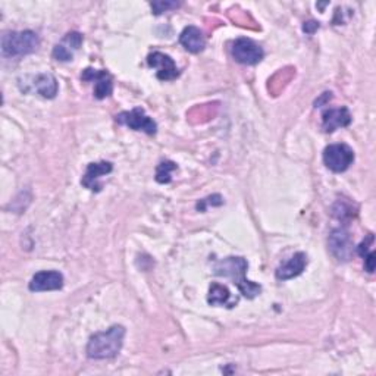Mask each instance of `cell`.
Listing matches in <instances>:
<instances>
[{
  "label": "cell",
  "instance_id": "3957f363",
  "mask_svg": "<svg viewBox=\"0 0 376 376\" xmlns=\"http://www.w3.org/2000/svg\"><path fill=\"white\" fill-rule=\"evenodd\" d=\"M40 46L39 36L34 31H8L2 36V53L8 58H18L34 53Z\"/></svg>",
  "mask_w": 376,
  "mask_h": 376
},
{
  "label": "cell",
  "instance_id": "6da1fadb",
  "mask_svg": "<svg viewBox=\"0 0 376 376\" xmlns=\"http://www.w3.org/2000/svg\"><path fill=\"white\" fill-rule=\"evenodd\" d=\"M248 269V264L244 257H226L224 260L216 261L213 268L215 275L225 277L232 279L234 286L240 290V293L246 299H255L261 293V287L246 278V272Z\"/></svg>",
  "mask_w": 376,
  "mask_h": 376
},
{
  "label": "cell",
  "instance_id": "ba28073f",
  "mask_svg": "<svg viewBox=\"0 0 376 376\" xmlns=\"http://www.w3.org/2000/svg\"><path fill=\"white\" fill-rule=\"evenodd\" d=\"M81 79L84 81H95V97L99 100H103L109 97L113 91L112 75L108 71H99L93 68H87L83 71Z\"/></svg>",
  "mask_w": 376,
  "mask_h": 376
},
{
  "label": "cell",
  "instance_id": "52a82bcc",
  "mask_svg": "<svg viewBox=\"0 0 376 376\" xmlns=\"http://www.w3.org/2000/svg\"><path fill=\"white\" fill-rule=\"evenodd\" d=\"M147 63L150 68L156 70V75L161 81H172L178 75L179 71L169 55H165L162 52H153L147 56Z\"/></svg>",
  "mask_w": 376,
  "mask_h": 376
},
{
  "label": "cell",
  "instance_id": "7a4b0ae2",
  "mask_svg": "<svg viewBox=\"0 0 376 376\" xmlns=\"http://www.w3.org/2000/svg\"><path fill=\"white\" fill-rule=\"evenodd\" d=\"M125 328L113 325L103 333H97L90 338L87 346V356L95 360L113 359L122 348Z\"/></svg>",
  "mask_w": 376,
  "mask_h": 376
},
{
  "label": "cell",
  "instance_id": "5bb4252c",
  "mask_svg": "<svg viewBox=\"0 0 376 376\" xmlns=\"http://www.w3.org/2000/svg\"><path fill=\"white\" fill-rule=\"evenodd\" d=\"M307 266V256L303 252L295 253L288 261L281 265L277 269V278L279 281H287V279H293L295 277H299L300 273H303L304 268Z\"/></svg>",
  "mask_w": 376,
  "mask_h": 376
},
{
  "label": "cell",
  "instance_id": "8992f818",
  "mask_svg": "<svg viewBox=\"0 0 376 376\" xmlns=\"http://www.w3.org/2000/svg\"><path fill=\"white\" fill-rule=\"evenodd\" d=\"M231 55L238 63L256 65L261 59H264L265 52L252 39L241 37V39H238V40L234 41L232 49H231Z\"/></svg>",
  "mask_w": 376,
  "mask_h": 376
},
{
  "label": "cell",
  "instance_id": "9a60e30c",
  "mask_svg": "<svg viewBox=\"0 0 376 376\" xmlns=\"http://www.w3.org/2000/svg\"><path fill=\"white\" fill-rule=\"evenodd\" d=\"M179 43L184 46V49L190 53H200L204 48H206V39H204L203 32L197 27H187L181 32Z\"/></svg>",
  "mask_w": 376,
  "mask_h": 376
},
{
  "label": "cell",
  "instance_id": "d6986e66",
  "mask_svg": "<svg viewBox=\"0 0 376 376\" xmlns=\"http://www.w3.org/2000/svg\"><path fill=\"white\" fill-rule=\"evenodd\" d=\"M334 216H337L338 219H346V218H351L353 216V208L351 206H346L344 201H338L334 208Z\"/></svg>",
  "mask_w": 376,
  "mask_h": 376
},
{
  "label": "cell",
  "instance_id": "5b68a950",
  "mask_svg": "<svg viewBox=\"0 0 376 376\" xmlns=\"http://www.w3.org/2000/svg\"><path fill=\"white\" fill-rule=\"evenodd\" d=\"M115 121L134 131H143L149 135H155L157 131L156 122L146 115L143 108H134L130 112H121L115 117Z\"/></svg>",
  "mask_w": 376,
  "mask_h": 376
},
{
  "label": "cell",
  "instance_id": "ac0fdd59",
  "mask_svg": "<svg viewBox=\"0 0 376 376\" xmlns=\"http://www.w3.org/2000/svg\"><path fill=\"white\" fill-rule=\"evenodd\" d=\"M174 170H177V164L170 161L161 162L156 169V181L161 182V184H169L170 179H172Z\"/></svg>",
  "mask_w": 376,
  "mask_h": 376
},
{
  "label": "cell",
  "instance_id": "8fae6325",
  "mask_svg": "<svg viewBox=\"0 0 376 376\" xmlns=\"http://www.w3.org/2000/svg\"><path fill=\"white\" fill-rule=\"evenodd\" d=\"M83 36L77 31L68 32L59 44L55 46L53 58L61 62H70L74 59V53L81 48Z\"/></svg>",
  "mask_w": 376,
  "mask_h": 376
},
{
  "label": "cell",
  "instance_id": "ffe728a7",
  "mask_svg": "<svg viewBox=\"0 0 376 376\" xmlns=\"http://www.w3.org/2000/svg\"><path fill=\"white\" fill-rule=\"evenodd\" d=\"M178 6H179V3H177V2H153L152 3V9H153L155 15H161L164 12H168L169 9H175Z\"/></svg>",
  "mask_w": 376,
  "mask_h": 376
},
{
  "label": "cell",
  "instance_id": "7c38bea8",
  "mask_svg": "<svg viewBox=\"0 0 376 376\" xmlns=\"http://www.w3.org/2000/svg\"><path fill=\"white\" fill-rule=\"evenodd\" d=\"M113 170V165L110 162H97V164H90L87 166L86 174L83 175L81 184L88 188L90 191L100 192L101 191V184L99 179L105 175H109Z\"/></svg>",
  "mask_w": 376,
  "mask_h": 376
},
{
  "label": "cell",
  "instance_id": "44dd1931",
  "mask_svg": "<svg viewBox=\"0 0 376 376\" xmlns=\"http://www.w3.org/2000/svg\"><path fill=\"white\" fill-rule=\"evenodd\" d=\"M372 246H373V235L369 234L366 240H363V241L359 244V247H357V253H359L362 257H364V256H366V255L369 253L368 250H369V247H372Z\"/></svg>",
  "mask_w": 376,
  "mask_h": 376
},
{
  "label": "cell",
  "instance_id": "30bf717a",
  "mask_svg": "<svg viewBox=\"0 0 376 376\" xmlns=\"http://www.w3.org/2000/svg\"><path fill=\"white\" fill-rule=\"evenodd\" d=\"M329 250L339 261L350 260L353 255V241L350 232L346 230H335L329 235Z\"/></svg>",
  "mask_w": 376,
  "mask_h": 376
},
{
  "label": "cell",
  "instance_id": "603a6c76",
  "mask_svg": "<svg viewBox=\"0 0 376 376\" xmlns=\"http://www.w3.org/2000/svg\"><path fill=\"white\" fill-rule=\"evenodd\" d=\"M317 28H319V22H315V21L304 22V26H303V31L307 34H313Z\"/></svg>",
  "mask_w": 376,
  "mask_h": 376
},
{
  "label": "cell",
  "instance_id": "7402d4cb",
  "mask_svg": "<svg viewBox=\"0 0 376 376\" xmlns=\"http://www.w3.org/2000/svg\"><path fill=\"white\" fill-rule=\"evenodd\" d=\"M363 259H364V268H366V270L369 273H372L375 270V252L373 250H370V252Z\"/></svg>",
  "mask_w": 376,
  "mask_h": 376
},
{
  "label": "cell",
  "instance_id": "4fadbf2b",
  "mask_svg": "<svg viewBox=\"0 0 376 376\" xmlns=\"http://www.w3.org/2000/svg\"><path fill=\"white\" fill-rule=\"evenodd\" d=\"M351 123V113L347 108L328 109L322 113V130L325 132H334L338 128L348 127Z\"/></svg>",
  "mask_w": 376,
  "mask_h": 376
},
{
  "label": "cell",
  "instance_id": "2e32d148",
  "mask_svg": "<svg viewBox=\"0 0 376 376\" xmlns=\"http://www.w3.org/2000/svg\"><path fill=\"white\" fill-rule=\"evenodd\" d=\"M34 88L44 99H53L58 95V79L52 74H40L34 78Z\"/></svg>",
  "mask_w": 376,
  "mask_h": 376
},
{
  "label": "cell",
  "instance_id": "277c9868",
  "mask_svg": "<svg viewBox=\"0 0 376 376\" xmlns=\"http://www.w3.org/2000/svg\"><path fill=\"white\" fill-rule=\"evenodd\" d=\"M355 162V152L347 144H331L324 150V164L333 172H344Z\"/></svg>",
  "mask_w": 376,
  "mask_h": 376
},
{
  "label": "cell",
  "instance_id": "9c48e42d",
  "mask_svg": "<svg viewBox=\"0 0 376 376\" xmlns=\"http://www.w3.org/2000/svg\"><path fill=\"white\" fill-rule=\"evenodd\" d=\"M28 287L36 293L61 290L63 287V275L58 270H41L32 277Z\"/></svg>",
  "mask_w": 376,
  "mask_h": 376
},
{
  "label": "cell",
  "instance_id": "e0dca14e",
  "mask_svg": "<svg viewBox=\"0 0 376 376\" xmlns=\"http://www.w3.org/2000/svg\"><path fill=\"white\" fill-rule=\"evenodd\" d=\"M208 303L210 306H226V307H234L237 304V300H231V293L222 284L213 282L209 294H208Z\"/></svg>",
  "mask_w": 376,
  "mask_h": 376
}]
</instances>
